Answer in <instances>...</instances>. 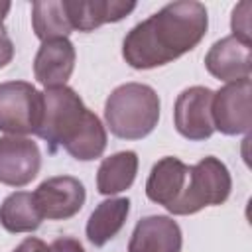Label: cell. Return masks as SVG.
Returning <instances> with one entry per match:
<instances>
[{
	"label": "cell",
	"mask_w": 252,
	"mask_h": 252,
	"mask_svg": "<svg viewBox=\"0 0 252 252\" xmlns=\"http://www.w3.org/2000/svg\"><path fill=\"white\" fill-rule=\"evenodd\" d=\"M12 252H49V246L39 240V238H33V236H28L26 240H22Z\"/></svg>",
	"instance_id": "7402d4cb"
},
{
	"label": "cell",
	"mask_w": 252,
	"mask_h": 252,
	"mask_svg": "<svg viewBox=\"0 0 252 252\" xmlns=\"http://www.w3.org/2000/svg\"><path fill=\"white\" fill-rule=\"evenodd\" d=\"M250 10H252L250 2H240L234 6L232 20H230L232 37H236L246 45H250Z\"/></svg>",
	"instance_id": "d6986e66"
},
{
	"label": "cell",
	"mask_w": 252,
	"mask_h": 252,
	"mask_svg": "<svg viewBox=\"0 0 252 252\" xmlns=\"http://www.w3.org/2000/svg\"><path fill=\"white\" fill-rule=\"evenodd\" d=\"M250 79L226 83L222 89L213 93L211 118L215 130L226 136L248 134L250 130Z\"/></svg>",
	"instance_id": "8992f818"
},
{
	"label": "cell",
	"mask_w": 252,
	"mask_h": 252,
	"mask_svg": "<svg viewBox=\"0 0 252 252\" xmlns=\"http://www.w3.org/2000/svg\"><path fill=\"white\" fill-rule=\"evenodd\" d=\"M250 45L226 35L211 45L205 55L207 71L224 83H236L250 79Z\"/></svg>",
	"instance_id": "7c38bea8"
},
{
	"label": "cell",
	"mask_w": 252,
	"mask_h": 252,
	"mask_svg": "<svg viewBox=\"0 0 252 252\" xmlns=\"http://www.w3.org/2000/svg\"><path fill=\"white\" fill-rule=\"evenodd\" d=\"M32 26L41 41L67 37L73 28L63 0H39L32 4Z\"/></svg>",
	"instance_id": "ac0fdd59"
},
{
	"label": "cell",
	"mask_w": 252,
	"mask_h": 252,
	"mask_svg": "<svg viewBox=\"0 0 252 252\" xmlns=\"http://www.w3.org/2000/svg\"><path fill=\"white\" fill-rule=\"evenodd\" d=\"M39 167L41 152L33 140L24 136L0 138V183L24 187L37 177Z\"/></svg>",
	"instance_id": "9c48e42d"
},
{
	"label": "cell",
	"mask_w": 252,
	"mask_h": 252,
	"mask_svg": "<svg viewBox=\"0 0 252 252\" xmlns=\"http://www.w3.org/2000/svg\"><path fill=\"white\" fill-rule=\"evenodd\" d=\"M213 93L215 91L197 85L181 91V94L177 96L173 106V124L183 138L191 142H203L213 136L215 132L211 118Z\"/></svg>",
	"instance_id": "ba28073f"
},
{
	"label": "cell",
	"mask_w": 252,
	"mask_h": 252,
	"mask_svg": "<svg viewBox=\"0 0 252 252\" xmlns=\"http://www.w3.org/2000/svg\"><path fill=\"white\" fill-rule=\"evenodd\" d=\"M108 130L122 140H142L154 132L159 120V96L144 83L116 87L104 102Z\"/></svg>",
	"instance_id": "3957f363"
},
{
	"label": "cell",
	"mask_w": 252,
	"mask_h": 252,
	"mask_svg": "<svg viewBox=\"0 0 252 252\" xmlns=\"http://www.w3.org/2000/svg\"><path fill=\"white\" fill-rule=\"evenodd\" d=\"M232 189L228 167L215 156L203 158L189 167L187 183L181 199L173 207V215H193L211 205H222Z\"/></svg>",
	"instance_id": "277c9868"
},
{
	"label": "cell",
	"mask_w": 252,
	"mask_h": 252,
	"mask_svg": "<svg viewBox=\"0 0 252 252\" xmlns=\"http://www.w3.org/2000/svg\"><path fill=\"white\" fill-rule=\"evenodd\" d=\"M75 45L69 37L41 41L35 59H33V75L45 89L65 87L75 69Z\"/></svg>",
	"instance_id": "30bf717a"
},
{
	"label": "cell",
	"mask_w": 252,
	"mask_h": 252,
	"mask_svg": "<svg viewBox=\"0 0 252 252\" xmlns=\"http://www.w3.org/2000/svg\"><path fill=\"white\" fill-rule=\"evenodd\" d=\"M209 28L207 8L195 0L165 4L136 24L122 41V57L132 69H154L195 49Z\"/></svg>",
	"instance_id": "6da1fadb"
},
{
	"label": "cell",
	"mask_w": 252,
	"mask_h": 252,
	"mask_svg": "<svg viewBox=\"0 0 252 252\" xmlns=\"http://www.w3.org/2000/svg\"><path fill=\"white\" fill-rule=\"evenodd\" d=\"M10 8H12V4H10V2H0V28H2V24H4V20H6L8 12H10Z\"/></svg>",
	"instance_id": "603a6c76"
},
{
	"label": "cell",
	"mask_w": 252,
	"mask_h": 252,
	"mask_svg": "<svg viewBox=\"0 0 252 252\" xmlns=\"http://www.w3.org/2000/svg\"><path fill=\"white\" fill-rule=\"evenodd\" d=\"M35 136L47 142L49 152H57L61 146L79 161L96 159L106 148V128L100 118L67 85L41 93V116Z\"/></svg>",
	"instance_id": "7a4b0ae2"
},
{
	"label": "cell",
	"mask_w": 252,
	"mask_h": 252,
	"mask_svg": "<svg viewBox=\"0 0 252 252\" xmlns=\"http://www.w3.org/2000/svg\"><path fill=\"white\" fill-rule=\"evenodd\" d=\"M14 59V43L4 28H0V69Z\"/></svg>",
	"instance_id": "44dd1931"
},
{
	"label": "cell",
	"mask_w": 252,
	"mask_h": 252,
	"mask_svg": "<svg viewBox=\"0 0 252 252\" xmlns=\"http://www.w3.org/2000/svg\"><path fill=\"white\" fill-rule=\"evenodd\" d=\"M63 2L71 28L79 32H93L102 24L120 22L136 8V2H122V0H89V2L63 0Z\"/></svg>",
	"instance_id": "5bb4252c"
},
{
	"label": "cell",
	"mask_w": 252,
	"mask_h": 252,
	"mask_svg": "<svg viewBox=\"0 0 252 252\" xmlns=\"http://www.w3.org/2000/svg\"><path fill=\"white\" fill-rule=\"evenodd\" d=\"M187 163L173 156L161 158L150 171L148 181H146V195L150 201L165 207L169 213L177 205V201L183 195L187 175H189Z\"/></svg>",
	"instance_id": "4fadbf2b"
},
{
	"label": "cell",
	"mask_w": 252,
	"mask_h": 252,
	"mask_svg": "<svg viewBox=\"0 0 252 252\" xmlns=\"http://www.w3.org/2000/svg\"><path fill=\"white\" fill-rule=\"evenodd\" d=\"M183 234L179 224L165 215H150L138 220L128 252H181Z\"/></svg>",
	"instance_id": "8fae6325"
},
{
	"label": "cell",
	"mask_w": 252,
	"mask_h": 252,
	"mask_svg": "<svg viewBox=\"0 0 252 252\" xmlns=\"http://www.w3.org/2000/svg\"><path fill=\"white\" fill-rule=\"evenodd\" d=\"M49 252H87V250L83 248V244L77 238L61 236L49 244Z\"/></svg>",
	"instance_id": "ffe728a7"
},
{
	"label": "cell",
	"mask_w": 252,
	"mask_h": 252,
	"mask_svg": "<svg viewBox=\"0 0 252 252\" xmlns=\"http://www.w3.org/2000/svg\"><path fill=\"white\" fill-rule=\"evenodd\" d=\"M32 195L41 219L47 220H67L75 217L87 199L85 185L73 175L49 177L41 181Z\"/></svg>",
	"instance_id": "52a82bcc"
},
{
	"label": "cell",
	"mask_w": 252,
	"mask_h": 252,
	"mask_svg": "<svg viewBox=\"0 0 252 252\" xmlns=\"http://www.w3.org/2000/svg\"><path fill=\"white\" fill-rule=\"evenodd\" d=\"M41 215L33 203V195L28 191L10 193L0 205V224L8 232H33L41 224Z\"/></svg>",
	"instance_id": "e0dca14e"
},
{
	"label": "cell",
	"mask_w": 252,
	"mask_h": 252,
	"mask_svg": "<svg viewBox=\"0 0 252 252\" xmlns=\"http://www.w3.org/2000/svg\"><path fill=\"white\" fill-rule=\"evenodd\" d=\"M130 213L128 197H110L96 205L87 220V238L94 246H104L124 226Z\"/></svg>",
	"instance_id": "9a60e30c"
},
{
	"label": "cell",
	"mask_w": 252,
	"mask_h": 252,
	"mask_svg": "<svg viewBox=\"0 0 252 252\" xmlns=\"http://www.w3.org/2000/svg\"><path fill=\"white\" fill-rule=\"evenodd\" d=\"M138 173V156L132 150H124L104 158L96 171V189L100 195H116L132 187Z\"/></svg>",
	"instance_id": "2e32d148"
},
{
	"label": "cell",
	"mask_w": 252,
	"mask_h": 252,
	"mask_svg": "<svg viewBox=\"0 0 252 252\" xmlns=\"http://www.w3.org/2000/svg\"><path fill=\"white\" fill-rule=\"evenodd\" d=\"M41 116V93L26 81L0 83V132L35 134Z\"/></svg>",
	"instance_id": "5b68a950"
}]
</instances>
